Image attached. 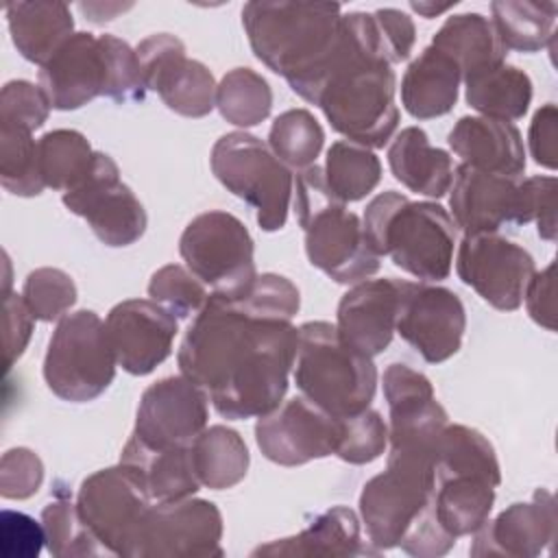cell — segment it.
<instances>
[{"label":"cell","instance_id":"obj_1","mask_svg":"<svg viewBox=\"0 0 558 558\" xmlns=\"http://www.w3.org/2000/svg\"><path fill=\"white\" fill-rule=\"evenodd\" d=\"M296 329L292 320L209 294L179 344V371L207 392L222 418H259L288 392Z\"/></svg>","mask_w":558,"mask_h":558},{"label":"cell","instance_id":"obj_2","mask_svg":"<svg viewBox=\"0 0 558 558\" xmlns=\"http://www.w3.org/2000/svg\"><path fill=\"white\" fill-rule=\"evenodd\" d=\"M397 78L373 13H342L340 37L323 74L316 107L344 140L384 148L397 126Z\"/></svg>","mask_w":558,"mask_h":558},{"label":"cell","instance_id":"obj_3","mask_svg":"<svg viewBox=\"0 0 558 558\" xmlns=\"http://www.w3.org/2000/svg\"><path fill=\"white\" fill-rule=\"evenodd\" d=\"M340 20L338 2L253 0L242 7V26L253 54L312 105L336 50Z\"/></svg>","mask_w":558,"mask_h":558},{"label":"cell","instance_id":"obj_4","mask_svg":"<svg viewBox=\"0 0 558 558\" xmlns=\"http://www.w3.org/2000/svg\"><path fill=\"white\" fill-rule=\"evenodd\" d=\"M362 225L373 251L403 272L427 283L449 277L458 227L442 205L386 190L366 205Z\"/></svg>","mask_w":558,"mask_h":558},{"label":"cell","instance_id":"obj_5","mask_svg":"<svg viewBox=\"0 0 558 558\" xmlns=\"http://www.w3.org/2000/svg\"><path fill=\"white\" fill-rule=\"evenodd\" d=\"M292 205L314 268L336 283L351 286L379 270L381 257L373 251L362 218L336 198L320 166L314 163L294 174Z\"/></svg>","mask_w":558,"mask_h":558},{"label":"cell","instance_id":"obj_6","mask_svg":"<svg viewBox=\"0 0 558 558\" xmlns=\"http://www.w3.org/2000/svg\"><path fill=\"white\" fill-rule=\"evenodd\" d=\"M432 475L438 523L453 538L480 530L493 512L495 488L501 484V469L490 440L469 425L447 423L436 442Z\"/></svg>","mask_w":558,"mask_h":558},{"label":"cell","instance_id":"obj_7","mask_svg":"<svg viewBox=\"0 0 558 558\" xmlns=\"http://www.w3.org/2000/svg\"><path fill=\"white\" fill-rule=\"evenodd\" d=\"M434 477L386 466L360 493V519L373 547H401L416 558L445 556L453 538L436 519L432 499Z\"/></svg>","mask_w":558,"mask_h":558},{"label":"cell","instance_id":"obj_8","mask_svg":"<svg viewBox=\"0 0 558 558\" xmlns=\"http://www.w3.org/2000/svg\"><path fill=\"white\" fill-rule=\"evenodd\" d=\"M292 379L305 399L344 418L371 408L379 377L373 357L351 349L336 325L307 320L296 329Z\"/></svg>","mask_w":558,"mask_h":558},{"label":"cell","instance_id":"obj_9","mask_svg":"<svg viewBox=\"0 0 558 558\" xmlns=\"http://www.w3.org/2000/svg\"><path fill=\"white\" fill-rule=\"evenodd\" d=\"M209 166L233 196L255 209L259 229L272 233L286 227L294 174L266 142L246 131L225 133L211 148Z\"/></svg>","mask_w":558,"mask_h":558},{"label":"cell","instance_id":"obj_10","mask_svg":"<svg viewBox=\"0 0 558 558\" xmlns=\"http://www.w3.org/2000/svg\"><path fill=\"white\" fill-rule=\"evenodd\" d=\"M116 355L105 320L92 310H76L57 320L44 355V381L70 403L100 397L116 377Z\"/></svg>","mask_w":558,"mask_h":558},{"label":"cell","instance_id":"obj_11","mask_svg":"<svg viewBox=\"0 0 558 558\" xmlns=\"http://www.w3.org/2000/svg\"><path fill=\"white\" fill-rule=\"evenodd\" d=\"M381 386L388 403L386 466L432 475L436 442L449 423L432 381L397 362L384 371Z\"/></svg>","mask_w":558,"mask_h":558},{"label":"cell","instance_id":"obj_12","mask_svg":"<svg viewBox=\"0 0 558 558\" xmlns=\"http://www.w3.org/2000/svg\"><path fill=\"white\" fill-rule=\"evenodd\" d=\"M179 253L214 296L240 299L257 279L253 238L229 211L209 209L192 218L179 238Z\"/></svg>","mask_w":558,"mask_h":558},{"label":"cell","instance_id":"obj_13","mask_svg":"<svg viewBox=\"0 0 558 558\" xmlns=\"http://www.w3.org/2000/svg\"><path fill=\"white\" fill-rule=\"evenodd\" d=\"M222 514L209 499L155 501L137 525L124 558H214L222 556Z\"/></svg>","mask_w":558,"mask_h":558},{"label":"cell","instance_id":"obj_14","mask_svg":"<svg viewBox=\"0 0 558 558\" xmlns=\"http://www.w3.org/2000/svg\"><path fill=\"white\" fill-rule=\"evenodd\" d=\"M153 504L142 475L122 462L87 475L76 493V508L83 521L100 545L116 556H124Z\"/></svg>","mask_w":558,"mask_h":558},{"label":"cell","instance_id":"obj_15","mask_svg":"<svg viewBox=\"0 0 558 558\" xmlns=\"http://www.w3.org/2000/svg\"><path fill=\"white\" fill-rule=\"evenodd\" d=\"M63 205L87 220L94 235L113 248L135 244L148 225V216L133 190L122 183L118 163L96 150L89 174L61 196Z\"/></svg>","mask_w":558,"mask_h":558},{"label":"cell","instance_id":"obj_16","mask_svg":"<svg viewBox=\"0 0 558 558\" xmlns=\"http://www.w3.org/2000/svg\"><path fill=\"white\" fill-rule=\"evenodd\" d=\"M456 272L488 305L514 312L523 305V294L536 272L534 257L521 244L497 231L464 233L458 244Z\"/></svg>","mask_w":558,"mask_h":558},{"label":"cell","instance_id":"obj_17","mask_svg":"<svg viewBox=\"0 0 558 558\" xmlns=\"http://www.w3.org/2000/svg\"><path fill=\"white\" fill-rule=\"evenodd\" d=\"M395 331L429 364L453 357L464 338L466 310L462 299L436 283L399 279Z\"/></svg>","mask_w":558,"mask_h":558},{"label":"cell","instance_id":"obj_18","mask_svg":"<svg viewBox=\"0 0 558 558\" xmlns=\"http://www.w3.org/2000/svg\"><path fill=\"white\" fill-rule=\"evenodd\" d=\"M342 418L329 414L303 395L281 401L255 423V442L266 460L279 466H301L336 456Z\"/></svg>","mask_w":558,"mask_h":558},{"label":"cell","instance_id":"obj_19","mask_svg":"<svg viewBox=\"0 0 558 558\" xmlns=\"http://www.w3.org/2000/svg\"><path fill=\"white\" fill-rule=\"evenodd\" d=\"M146 89L157 92L163 105L185 118H205L216 107L211 70L187 59L185 44L170 33H155L135 46Z\"/></svg>","mask_w":558,"mask_h":558},{"label":"cell","instance_id":"obj_20","mask_svg":"<svg viewBox=\"0 0 558 558\" xmlns=\"http://www.w3.org/2000/svg\"><path fill=\"white\" fill-rule=\"evenodd\" d=\"M209 397L185 375L163 377L150 384L135 412L131 436L148 447H179L207 427Z\"/></svg>","mask_w":558,"mask_h":558},{"label":"cell","instance_id":"obj_21","mask_svg":"<svg viewBox=\"0 0 558 558\" xmlns=\"http://www.w3.org/2000/svg\"><path fill=\"white\" fill-rule=\"evenodd\" d=\"M105 327L118 366L142 377L172 353L179 318L153 299H126L109 310Z\"/></svg>","mask_w":558,"mask_h":558},{"label":"cell","instance_id":"obj_22","mask_svg":"<svg viewBox=\"0 0 558 558\" xmlns=\"http://www.w3.org/2000/svg\"><path fill=\"white\" fill-rule=\"evenodd\" d=\"M558 534L556 497L547 488H536L530 501H514L495 519L473 532L471 556L536 558L551 551Z\"/></svg>","mask_w":558,"mask_h":558},{"label":"cell","instance_id":"obj_23","mask_svg":"<svg viewBox=\"0 0 558 558\" xmlns=\"http://www.w3.org/2000/svg\"><path fill=\"white\" fill-rule=\"evenodd\" d=\"M449 209L462 233L499 231L510 222L523 225L521 181L460 163L449 187Z\"/></svg>","mask_w":558,"mask_h":558},{"label":"cell","instance_id":"obj_24","mask_svg":"<svg viewBox=\"0 0 558 558\" xmlns=\"http://www.w3.org/2000/svg\"><path fill=\"white\" fill-rule=\"evenodd\" d=\"M399 294V279L395 277L353 283L342 294L336 312L340 338L368 357L384 353L395 336Z\"/></svg>","mask_w":558,"mask_h":558},{"label":"cell","instance_id":"obj_25","mask_svg":"<svg viewBox=\"0 0 558 558\" xmlns=\"http://www.w3.org/2000/svg\"><path fill=\"white\" fill-rule=\"evenodd\" d=\"M105 54L96 35L74 33L44 65L37 85L57 111L78 109L105 92Z\"/></svg>","mask_w":558,"mask_h":558},{"label":"cell","instance_id":"obj_26","mask_svg":"<svg viewBox=\"0 0 558 558\" xmlns=\"http://www.w3.org/2000/svg\"><path fill=\"white\" fill-rule=\"evenodd\" d=\"M447 144L464 166L493 174L519 179L527 163L519 129L486 116H462L449 131Z\"/></svg>","mask_w":558,"mask_h":558},{"label":"cell","instance_id":"obj_27","mask_svg":"<svg viewBox=\"0 0 558 558\" xmlns=\"http://www.w3.org/2000/svg\"><path fill=\"white\" fill-rule=\"evenodd\" d=\"M379 554L362 536L357 514L347 506H331L312 519V523L294 536L277 538L266 545H259L251 551V556H268V558H353V556H375Z\"/></svg>","mask_w":558,"mask_h":558},{"label":"cell","instance_id":"obj_28","mask_svg":"<svg viewBox=\"0 0 558 558\" xmlns=\"http://www.w3.org/2000/svg\"><path fill=\"white\" fill-rule=\"evenodd\" d=\"M460 83L462 72L458 63L429 44L401 78V105L416 120L440 118L458 102Z\"/></svg>","mask_w":558,"mask_h":558},{"label":"cell","instance_id":"obj_29","mask_svg":"<svg viewBox=\"0 0 558 558\" xmlns=\"http://www.w3.org/2000/svg\"><path fill=\"white\" fill-rule=\"evenodd\" d=\"M4 15L13 46L37 65H44L74 35L72 11L59 0L9 2Z\"/></svg>","mask_w":558,"mask_h":558},{"label":"cell","instance_id":"obj_30","mask_svg":"<svg viewBox=\"0 0 558 558\" xmlns=\"http://www.w3.org/2000/svg\"><path fill=\"white\" fill-rule=\"evenodd\" d=\"M388 166L401 185L427 198H442L451 187L456 170L451 155L432 146L427 133L418 126H405L392 137Z\"/></svg>","mask_w":558,"mask_h":558},{"label":"cell","instance_id":"obj_31","mask_svg":"<svg viewBox=\"0 0 558 558\" xmlns=\"http://www.w3.org/2000/svg\"><path fill=\"white\" fill-rule=\"evenodd\" d=\"M120 462L133 466L142 475L153 501L185 499L201 488L192 466L190 445L148 447L129 436Z\"/></svg>","mask_w":558,"mask_h":558},{"label":"cell","instance_id":"obj_32","mask_svg":"<svg viewBox=\"0 0 558 558\" xmlns=\"http://www.w3.org/2000/svg\"><path fill=\"white\" fill-rule=\"evenodd\" d=\"M432 46L458 63L462 81L475 72L506 63L508 54L490 17L475 11L449 15L434 33Z\"/></svg>","mask_w":558,"mask_h":558},{"label":"cell","instance_id":"obj_33","mask_svg":"<svg viewBox=\"0 0 558 558\" xmlns=\"http://www.w3.org/2000/svg\"><path fill=\"white\" fill-rule=\"evenodd\" d=\"M464 98L480 116L514 122L521 120L532 102V78L517 65L499 63L466 76Z\"/></svg>","mask_w":558,"mask_h":558},{"label":"cell","instance_id":"obj_34","mask_svg":"<svg viewBox=\"0 0 558 558\" xmlns=\"http://www.w3.org/2000/svg\"><path fill=\"white\" fill-rule=\"evenodd\" d=\"M192 466L201 486L211 490L233 488L246 477L251 453L244 438L227 425L205 427L190 445Z\"/></svg>","mask_w":558,"mask_h":558},{"label":"cell","instance_id":"obj_35","mask_svg":"<svg viewBox=\"0 0 558 558\" xmlns=\"http://www.w3.org/2000/svg\"><path fill=\"white\" fill-rule=\"evenodd\" d=\"M490 13L506 50L538 52L554 39L558 4L551 0H495Z\"/></svg>","mask_w":558,"mask_h":558},{"label":"cell","instance_id":"obj_36","mask_svg":"<svg viewBox=\"0 0 558 558\" xmlns=\"http://www.w3.org/2000/svg\"><path fill=\"white\" fill-rule=\"evenodd\" d=\"M96 150L76 129H54L37 140L39 172L46 187L70 192L92 170Z\"/></svg>","mask_w":558,"mask_h":558},{"label":"cell","instance_id":"obj_37","mask_svg":"<svg viewBox=\"0 0 558 558\" xmlns=\"http://www.w3.org/2000/svg\"><path fill=\"white\" fill-rule=\"evenodd\" d=\"M323 172L336 198L355 203L379 185L381 161L375 150L349 140H338L327 148Z\"/></svg>","mask_w":558,"mask_h":558},{"label":"cell","instance_id":"obj_38","mask_svg":"<svg viewBox=\"0 0 558 558\" xmlns=\"http://www.w3.org/2000/svg\"><path fill=\"white\" fill-rule=\"evenodd\" d=\"M216 109L233 126H257L270 116L272 89L259 72L233 68L216 87Z\"/></svg>","mask_w":558,"mask_h":558},{"label":"cell","instance_id":"obj_39","mask_svg":"<svg viewBox=\"0 0 558 558\" xmlns=\"http://www.w3.org/2000/svg\"><path fill=\"white\" fill-rule=\"evenodd\" d=\"M325 144L320 122L307 109H288L279 113L268 131L270 150L290 168L303 170L316 163Z\"/></svg>","mask_w":558,"mask_h":558},{"label":"cell","instance_id":"obj_40","mask_svg":"<svg viewBox=\"0 0 558 558\" xmlns=\"http://www.w3.org/2000/svg\"><path fill=\"white\" fill-rule=\"evenodd\" d=\"M0 183L15 196L28 198L44 192L33 131L0 122Z\"/></svg>","mask_w":558,"mask_h":558},{"label":"cell","instance_id":"obj_41","mask_svg":"<svg viewBox=\"0 0 558 558\" xmlns=\"http://www.w3.org/2000/svg\"><path fill=\"white\" fill-rule=\"evenodd\" d=\"M41 525L46 532V549L54 558H81L109 554L94 532L83 521L76 501L57 497L41 510Z\"/></svg>","mask_w":558,"mask_h":558},{"label":"cell","instance_id":"obj_42","mask_svg":"<svg viewBox=\"0 0 558 558\" xmlns=\"http://www.w3.org/2000/svg\"><path fill=\"white\" fill-rule=\"evenodd\" d=\"M148 296L177 318L196 316L209 301L207 286L181 264L157 268L148 281Z\"/></svg>","mask_w":558,"mask_h":558},{"label":"cell","instance_id":"obj_43","mask_svg":"<svg viewBox=\"0 0 558 558\" xmlns=\"http://www.w3.org/2000/svg\"><path fill=\"white\" fill-rule=\"evenodd\" d=\"M22 296L35 320L52 323L63 318L76 303V283L65 270L44 266L26 275Z\"/></svg>","mask_w":558,"mask_h":558},{"label":"cell","instance_id":"obj_44","mask_svg":"<svg viewBox=\"0 0 558 558\" xmlns=\"http://www.w3.org/2000/svg\"><path fill=\"white\" fill-rule=\"evenodd\" d=\"M102 54H105V92L102 96L126 105L144 100L146 96V83L142 76V68L135 54V48H131L124 39L116 35H100L98 37Z\"/></svg>","mask_w":558,"mask_h":558},{"label":"cell","instance_id":"obj_45","mask_svg":"<svg viewBox=\"0 0 558 558\" xmlns=\"http://www.w3.org/2000/svg\"><path fill=\"white\" fill-rule=\"evenodd\" d=\"M388 447V425L381 414L366 408L353 416L342 418V438L336 456L349 464H368L377 460Z\"/></svg>","mask_w":558,"mask_h":558},{"label":"cell","instance_id":"obj_46","mask_svg":"<svg viewBox=\"0 0 558 558\" xmlns=\"http://www.w3.org/2000/svg\"><path fill=\"white\" fill-rule=\"evenodd\" d=\"M50 109L41 87L31 81H9L0 92V122L37 131L48 120Z\"/></svg>","mask_w":558,"mask_h":558},{"label":"cell","instance_id":"obj_47","mask_svg":"<svg viewBox=\"0 0 558 558\" xmlns=\"http://www.w3.org/2000/svg\"><path fill=\"white\" fill-rule=\"evenodd\" d=\"M238 301H242L248 310L257 314L286 318V320H292L301 307L299 288L288 277L277 272L257 275L251 290Z\"/></svg>","mask_w":558,"mask_h":558},{"label":"cell","instance_id":"obj_48","mask_svg":"<svg viewBox=\"0 0 558 558\" xmlns=\"http://www.w3.org/2000/svg\"><path fill=\"white\" fill-rule=\"evenodd\" d=\"M44 484V462L28 447H13L0 460V495L4 499H28Z\"/></svg>","mask_w":558,"mask_h":558},{"label":"cell","instance_id":"obj_49","mask_svg":"<svg viewBox=\"0 0 558 558\" xmlns=\"http://www.w3.org/2000/svg\"><path fill=\"white\" fill-rule=\"evenodd\" d=\"M46 547L41 521L20 510L0 512V551L4 558H37Z\"/></svg>","mask_w":558,"mask_h":558},{"label":"cell","instance_id":"obj_50","mask_svg":"<svg viewBox=\"0 0 558 558\" xmlns=\"http://www.w3.org/2000/svg\"><path fill=\"white\" fill-rule=\"evenodd\" d=\"M556 177H527L521 181L523 225L536 222L543 240H556Z\"/></svg>","mask_w":558,"mask_h":558},{"label":"cell","instance_id":"obj_51","mask_svg":"<svg viewBox=\"0 0 558 558\" xmlns=\"http://www.w3.org/2000/svg\"><path fill=\"white\" fill-rule=\"evenodd\" d=\"M35 316L28 310L22 294H4V371L17 362L24 353L31 333H33Z\"/></svg>","mask_w":558,"mask_h":558},{"label":"cell","instance_id":"obj_52","mask_svg":"<svg viewBox=\"0 0 558 558\" xmlns=\"http://www.w3.org/2000/svg\"><path fill=\"white\" fill-rule=\"evenodd\" d=\"M373 20L377 24V31L386 44V50L390 54L392 65L405 61L412 54V48L416 44V28L408 13L401 9L384 7L373 11Z\"/></svg>","mask_w":558,"mask_h":558},{"label":"cell","instance_id":"obj_53","mask_svg":"<svg viewBox=\"0 0 558 558\" xmlns=\"http://www.w3.org/2000/svg\"><path fill=\"white\" fill-rule=\"evenodd\" d=\"M556 126H558V109L554 102H547L534 113V118L530 122V131H527L530 155L538 166H543L547 170H556V166H558Z\"/></svg>","mask_w":558,"mask_h":558},{"label":"cell","instance_id":"obj_54","mask_svg":"<svg viewBox=\"0 0 558 558\" xmlns=\"http://www.w3.org/2000/svg\"><path fill=\"white\" fill-rule=\"evenodd\" d=\"M554 272H556V264L551 262L545 270L534 272V277L530 279L523 301L527 307L530 318L545 327L547 331H556V310H554Z\"/></svg>","mask_w":558,"mask_h":558},{"label":"cell","instance_id":"obj_55","mask_svg":"<svg viewBox=\"0 0 558 558\" xmlns=\"http://www.w3.org/2000/svg\"><path fill=\"white\" fill-rule=\"evenodd\" d=\"M131 4H102V2H96V4H85V2H81L78 4V9L85 13V20H89V22H94V24H102V22H109V20H113L120 11H124V9H129Z\"/></svg>","mask_w":558,"mask_h":558},{"label":"cell","instance_id":"obj_56","mask_svg":"<svg viewBox=\"0 0 558 558\" xmlns=\"http://www.w3.org/2000/svg\"><path fill=\"white\" fill-rule=\"evenodd\" d=\"M451 7H456V2H447V4H434V2H410V9H412V11H416L418 15H423L425 20H432V17H436L438 13L449 11Z\"/></svg>","mask_w":558,"mask_h":558}]
</instances>
